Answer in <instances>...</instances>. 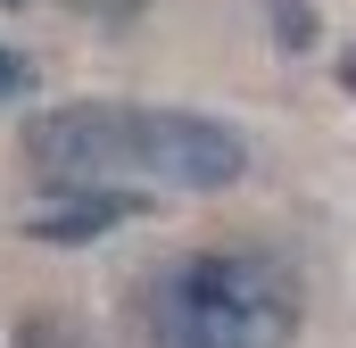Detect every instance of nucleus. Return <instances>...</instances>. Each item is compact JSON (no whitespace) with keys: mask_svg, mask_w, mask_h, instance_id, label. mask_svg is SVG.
Instances as JSON below:
<instances>
[{"mask_svg":"<svg viewBox=\"0 0 356 348\" xmlns=\"http://www.w3.org/2000/svg\"><path fill=\"white\" fill-rule=\"evenodd\" d=\"M67 8H75V17H91V25H133L149 0H67Z\"/></svg>","mask_w":356,"mask_h":348,"instance_id":"obj_6","label":"nucleus"},{"mask_svg":"<svg viewBox=\"0 0 356 348\" xmlns=\"http://www.w3.org/2000/svg\"><path fill=\"white\" fill-rule=\"evenodd\" d=\"M266 17H273V50H290V58H307V50L323 42L315 0H266Z\"/></svg>","mask_w":356,"mask_h":348,"instance_id":"obj_4","label":"nucleus"},{"mask_svg":"<svg viewBox=\"0 0 356 348\" xmlns=\"http://www.w3.org/2000/svg\"><path fill=\"white\" fill-rule=\"evenodd\" d=\"M307 324L298 265L273 249H191L149 282V348H290Z\"/></svg>","mask_w":356,"mask_h":348,"instance_id":"obj_2","label":"nucleus"},{"mask_svg":"<svg viewBox=\"0 0 356 348\" xmlns=\"http://www.w3.org/2000/svg\"><path fill=\"white\" fill-rule=\"evenodd\" d=\"M25 91H33V58L0 42V100H25Z\"/></svg>","mask_w":356,"mask_h":348,"instance_id":"obj_7","label":"nucleus"},{"mask_svg":"<svg viewBox=\"0 0 356 348\" xmlns=\"http://www.w3.org/2000/svg\"><path fill=\"white\" fill-rule=\"evenodd\" d=\"M141 207H149V191H42V207L25 216V241L83 249V241H108L116 224H133Z\"/></svg>","mask_w":356,"mask_h":348,"instance_id":"obj_3","label":"nucleus"},{"mask_svg":"<svg viewBox=\"0 0 356 348\" xmlns=\"http://www.w3.org/2000/svg\"><path fill=\"white\" fill-rule=\"evenodd\" d=\"M8 348H99V340H91L75 315H17Z\"/></svg>","mask_w":356,"mask_h":348,"instance_id":"obj_5","label":"nucleus"},{"mask_svg":"<svg viewBox=\"0 0 356 348\" xmlns=\"http://www.w3.org/2000/svg\"><path fill=\"white\" fill-rule=\"evenodd\" d=\"M340 84H348V91H356V50H348V58H340Z\"/></svg>","mask_w":356,"mask_h":348,"instance_id":"obj_8","label":"nucleus"},{"mask_svg":"<svg viewBox=\"0 0 356 348\" xmlns=\"http://www.w3.org/2000/svg\"><path fill=\"white\" fill-rule=\"evenodd\" d=\"M0 8H25V0H0Z\"/></svg>","mask_w":356,"mask_h":348,"instance_id":"obj_9","label":"nucleus"},{"mask_svg":"<svg viewBox=\"0 0 356 348\" xmlns=\"http://www.w3.org/2000/svg\"><path fill=\"white\" fill-rule=\"evenodd\" d=\"M25 174L42 191H232L249 174V133L207 108L67 100L25 125Z\"/></svg>","mask_w":356,"mask_h":348,"instance_id":"obj_1","label":"nucleus"}]
</instances>
